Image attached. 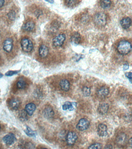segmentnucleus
Returning <instances> with one entry per match:
<instances>
[{
  "instance_id": "9d476101",
  "label": "nucleus",
  "mask_w": 132,
  "mask_h": 149,
  "mask_svg": "<svg viewBox=\"0 0 132 149\" xmlns=\"http://www.w3.org/2000/svg\"><path fill=\"white\" fill-rule=\"evenodd\" d=\"M81 36L78 32H75L72 35L71 37V42L73 44L78 45L81 41Z\"/></svg>"
},
{
  "instance_id": "ddd939ff",
  "label": "nucleus",
  "mask_w": 132,
  "mask_h": 149,
  "mask_svg": "<svg viewBox=\"0 0 132 149\" xmlns=\"http://www.w3.org/2000/svg\"><path fill=\"white\" fill-rule=\"evenodd\" d=\"M109 90L108 87L103 86L98 90L97 94L98 96L100 98H104L109 94Z\"/></svg>"
},
{
  "instance_id": "0eeeda50",
  "label": "nucleus",
  "mask_w": 132,
  "mask_h": 149,
  "mask_svg": "<svg viewBox=\"0 0 132 149\" xmlns=\"http://www.w3.org/2000/svg\"><path fill=\"white\" fill-rule=\"evenodd\" d=\"M127 136L124 133H121L117 136L116 139V142L119 146H124L126 144L127 142Z\"/></svg>"
},
{
  "instance_id": "ea45409f",
  "label": "nucleus",
  "mask_w": 132,
  "mask_h": 149,
  "mask_svg": "<svg viewBox=\"0 0 132 149\" xmlns=\"http://www.w3.org/2000/svg\"><path fill=\"white\" fill-rule=\"evenodd\" d=\"M0 35H1V34H0Z\"/></svg>"
},
{
  "instance_id": "4be33fe9",
  "label": "nucleus",
  "mask_w": 132,
  "mask_h": 149,
  "mask_svg": "<svg viewBox=\"0 0 132 149\" xmlns=\"http://www.w3.org/2000/svg\"><path fill=\"white\" fill-rule=\"evenodd\" d=\"M111 4V1H100L101 6L102 8L104 9L110 8Z\"/></svg>"
},
{
  "instance_id": "4c0bfd02",
  "label": "nucleus",
  "mask_w": 132,
  "mask_h": 149,
  "mask_svg": "<svg viewBox=\"0 0 132 149\" xmlns=\"http://www.w3.org/2000/svg\"><path fill=\"white\" fill-rule=\"evenodd\" d=\"M48 149L45 148H42V149Z\"/></svg>"
},
{
  "instance_id": "c85d7f7f",
  "label": "nucleus",
  "mask_w": 132,
  "mask_h": 149,
  "mask_svg": "<svg viewBox=\"0 0 132 149\" xmlns=\"http://www.w3.org/2000/svg\"><path fill=\"white\" fill-rule=\"evenodd\" d=\"M20 70L16 71H9L5 74V75L7 76H12L14 75L17 74L18 73L20 72Z\"/></svg>"
},
{
  "instance_id": "473e14b6",
  "label": "nucleus",
  "mask_w": 132,
  "mask_h": 149,
  "mask_svg": "<svg viewBox=\"0 0 132 149\" xmlns=\"http://www.w3.org/2000/svg\"><path fill=\"white\" fill-rule=\"evenodd\" d=\"M129 68V65L128 63H125L124 65V67H123V70H127Z\"/></svg>"
},
{
  "instance_id": "7ed1b4c3",
  "label": "nucleus",
  "mask_w": 132,
  "mask_h": 149,
  "mask_svg": "<svg viewBox=\"0 0 132 149\" xmlns=\"http://www.w3.org/2000/svg\"><path fill=\"white\" fill-rule=\"evenodd\" d=\"M21 44L22 50L25 52H30L34 48L32 42L28 38H24L22 39Z\"/></svg>"
},
{
  "instance_id": "58836bf2",
  "label": "nucleus",
  "mask_w": 132,
  "mask_h": 149,
  "mask_svg": "<svg viewBox=\"0 0 132 149\" xmlns=\"http://www.w3.org/2000/svg\"><path fill=\"white\" fill-rule=\"evenodd\" d=\"M0 130H1V125H0Z\"/></svg>"
},
{
  "instance_id": "cd10ccee",
  "label": "nucleus",
  "mask_w": 132,
  "mask_h": 149,
  "mask_svg": "<svg viewBox=\"0 0 132 149\" xmlns=\"http://www.w3.org/2000/svg\"><path fill=\"white\" fill-rule=\"evenodd\" d=\"M102 145L99 143L93 144L89 147L88 149H102Z\"/></svg>"
},
{
  "instance_id": "2eb2a0df",
  "label": "nucleus",
  "mask_w": 132,
  "mask_h": 149,
  "mask_svg": "<svg viewBox=\"0 0 132 149\" xmlns=\"http://www.w3.org/2000/svg\"><path fill=\"white\" fill-rule=\"evenodd\" d=\"M59 85L61 89L64 91H68L70 87V84L69 81L66 79H63L61 80L60 82Z\"/></svg>"
},
{
  "instance_id": "f704fd0d",
  "label": "nucleus",
  "mask_w": 132,
  "mask_h": 149,
  "mask_svg": "<svg viewBox=\"0 0 132 149\" xmlns=\"http://www.w3.org/2000/svg\"><path fill=\"white\" fill-rule=\"evenodd\" d=\"M5 1L3 0H0V7H1L4 6Z\"/></svg>"
},
{
  "instance_id": "20e7f679",
  "label": "nucleus",
  "mask_w": 132,
  "mask_h": 149,
  "mask_svg": "<svg viewBox=\"0 0 132 149\" xmlns=\"http://www.w3.org/2000/svg\"><path fill=\"white\" fill-rule=\"evenodd\" d=\"M66 39V36L64 34H60L56 36L53 39V46L56 47H61Z\"/></svg>"
},
{
  "instance_id": "a878e982",
  "label": "nucleus",
  "mask_w": 132,
  "mask_h": 149,
  "mask_svg": "<svg viewBox=\"0 0 132 149\" xmlns=\"http://www.w3.org/2000/svg\"><path fill=\"white\" fill-rule=\"evenodd\" d=\"M82 93L85 96H88L91 94L90 88L88 87H84L82 88Z\"/></svg>"
},
{
  "instance_id": "6ab92c4d",
  "label": "nucleus",
  "mask_w": 132,
  "mask_h": 149,
  "mask_svg": "<svg viewBox=\"0 0 132 149\" xmlns=\"http://www.w3.org/2000/svg\"><path fill=\"white\" fill-rule=\"evenodd\" d=\"M44 114L47 118H51L54 115V112L51 107H48L45 108L44 111Z\"/></svg>"
},
{
  "instance_id": "72a5a7b5",
  "label": "nucleus",
  "mask_w": 132,
  "mask_h": 149,
  "mask_svg": "<svg viewBox=\"0 0 132 149\" xmlns=\"http://www.w3.org/2000/svg\"><path fill=\"white\" fill-rule=\"evenodd\" d=\"M104 149H113L112 146L110 144H108L106 146Z\"/></svg>"
},
{
  "instance_id": "39448f33",
  "label": "nucleus",
  "mask_w": 132,
  "mask_h": 149,
  "mask_svg": "<svg viewBox=\"0 0 132 149\" xmlns=\"http://www.w3.org/2000/svg\"><path fill=\"white\" fill-rule=\"evenodd\" d=\"M78 136L76 133L73 132H70L67 134L66 137V142L67 144L72 146L75 144L77 141Z\"/></svg>"
},
{
  "instance_id": "dca6fc26",
  "label": "nucleus",
  "mask_w": 132,
  "mask_h": 149,
  "mask_svg": "<svg viewBox=\"0 0 132 149\" xmlns=\"http://www.w3.org/2000/svg\"><path fill=\"white\" fill-rule=\"evenodd\" d=\"M49 53V49L48 47L44 45H42L39 49V54L41 57L44 58L46 57Z\"/></svg>"
},
{
  "instance_id": "f8f14e48",
  "label": "nucleus",
  "mask_w": 132,
  "mask_h": 149,
  "mask_svg": "<svg viewBox=\"0 0 132 149\" xmlns=\"http://www.w3.org/2000/svg\"><path fill=\"white\" fill-rule=\"evenodd\" d=\"M21 105V101L19 99L13 98L11 99L9 102L10 108L13 110H18Z\"/></svg>"
},
{
  "instance_id": "1a4fd4ad",
  "label": "nucleus",
  "mask_w": 132,
  "mask_h": 149,
  "mask_svg": "<svg viewBox=\"0 0 132 149\" xmlns=\"http://www.w3.org/2000/svg\"><path fill=\"white\" fill-rule=\"evenodd\" d=\"M13 40L11 38L6 39L3 43V49L6 52H9L13 48Z\"/></svg>"
},
{
  "instance_id": "4468645a",
  "label": "nucleus",
  "mask_w": 132,
  "mask_h": 149,
  "mask_svg": "<svg viewBox=\"0 0 132 149\" xmlns=\"http://www.w3.org/2000/svg\"><path fill=\"white\" fill-rule=\"evenodd\" d=\"M120 24L122 28L127 29L130 27L131 24V20L129 17H125L121 20Z\"/></svg>"
},
{
  "instance_id": "6e6552de",
  "label": "nucleus",
  "mask_w": 132,
  "mask_h": 149,
  "mask_svg": "<svg viewBox=\"0 0 132 149\" xmlns=\"http://www.w3.org/2000/svg\"><path fill=\"white\" fill-rule=\"evenodd\" d=\"M15 136L13 134L10 133L6 135L3 138L4 142L7 145H10L12 144L16 141Z\"/></svg>"
},
{
  "instance_id": "b1692460",
  "label": "nucleus",
  "mask_w": 132,
  "mask_h": 149,
  "mask_svg": "<svg viewBox=\"0 0 132 149\" xmlns=\"http://www.w3.org/2000/svg\"><path fill=\"white\" fill-rule=\"evenodd\" d=\"M27 113L25 110H22L19 113V117L22 121H26L27 120Z\"/></svg>"
},
{
  "instance_id": "f3484780",
  "label": "nucleus",
  "mask_w": 132,
  "mask_h": 149,
  "mask_svg": "<svg viewBox=\"0 0 132 149\" xmlns=\"http://www.w3.org/2000/svg\"><path fill=\"white\" fill-rule=\"evenodd\" d=\"M36 107L35 105L33 103H30L26 106L25 110L28 115L30 116L32 115L35 110Z\"/></svg>"
},
{
  "instance_id": "aec40b11",
  "label": "nucleus",
  "mask_w": 132,
  "mask_h": 149,
  "mask_svg": "<svg viewBox=\"0 0 132 149\" xmlns=\"http://www.w3.org/2000/svg\"><path fill=\"white\" fill-rule=\"evenodd\" d=\"M35 27V24L32 21H30L26 22L22 26V28L24 30L31 31L33 30Z\"/></svg>"
},
{
  "instance_id": "2f4dec72",
  "label": "nucleus",
  "mask_w": 132,
  "mask_h": 149,
  "mask_svg": "<svg viewBox=\"0 0 132 149\" xmlns=\"http://www.w3.org/2000/svg\"><path fill=\"white\" fill-rule=\"evenodd\" d=\"M83 56L82 55H77L76 56H75V59L76 60V62H78L79 60H80L81 59L83 58Z\"/></svg>"
},
{
  "instance_id": "423d86ee",
  "label": "nucleus",
  "mask_w": 132,
  "mask_h": 149,
  "mask_svg": "<svg viewBox=\"0 0 132 149\" xmlns=\"http://www.w3.org/2000/svg\"><path fill=\"white\" fill-rule=\"evenodd\" d=\"M90 125V123L86 119H82L79 120L77 125V128L78 130L84 131L87 129Z\"/></svg>"
},
{
  "instance_id": "a211bd4d",
  "label": "nucleus",
  "mask_w": 132,
  "mask_h": 149,
  "mask_svg": "<svg viewBox=\"0 0 132 149\" xmlns=\"http://www.w3.org/2000/svg\"><path fill=\"white\" fill-rule=\"evenodd\" d=\"M109 106L107 103H102L98 106V111L100 114L104 115L106 114L108 111Z\"/></svg>"
},
{
  "instance_id": "bb28decb",
  "label": "nucleus",
  "mask_w": 132,
  "mask_h": 149,
  "mask_svg": "<svg viewBox=\"0 0 132 149\" xmlns=\"http://www.w3.org/2000/svg\"><path fill=\"white\" fill-rule=\"evenodd\" d=\"M26 86V83L24 80H20L17 83V87L20 89L25 88Z\"/></svg>"
},
{
  "instance_id": "393cba45",
  "label": "nucleus",
  "mask_w": 132,
  "mask_h": 149,
  "mask_svg": "<svg viewBox=\"0 0 132 149\" xmlns=\"http://www.w3.org/2000/svg\"><path fill=\"white\" fill-rule=\"evenodd\" d=\"M24 131H25L26 134L29 136L34 137L36 136V132L31 129L29 127H27L26 129Z\"/></svg>"
},
{
  "instance_id": "f257e3e1",
  "label": "nucleus",
  "mask_w": 132,
  "mask_h": 149,
  "mask_svg": "<svg viewBox=\"0 0 132 149\" xmlns=\"http://www.w3.org/2000/svg\"><path fill=\"white\" fill-rule=\"evenodd\" d=\"M131 43L126 40H122L120 41L117 46L118 52L122 55L128 54L131 51Z\"/></svg>"
},
{
  "instance_id": "c756f323",
  "label": "nucleus",
  "mask_w": 132,
  "mask_h": 149,
  "mask_svg": "<svg viewBox=\"0 0 132 149\" xmlns=\"http://www.w3.org/2000/svg\"><path fill=\"white\" fill-rule=\"evenodd\" d=\"M8 16L9 19L11 20H14L15 19V13L13 11H11L9 13Z\"/></svg>"
},
{
  "instance_id": "f03ea898",
  "label": "nucleus",
  "mask_w": 132,
  "mask_h": 149,
  "mask_svg": "<svg viewBox=\"0 0 132 149\" xmlns=\"http://www.w3.org/2000/svg\"><path fill=\"white\" fill-rule=\"evenodd\" d=\"M93 20L95 24L99 26H104L107 24V15L103 12H99L96 13L94 16Z\"/></svg>"
},
{
  "instance_id": "c9c22d12",
  "label": "nucleus",
  "mask_w": 132,
  "mask_h": 149,
  "mask_svg": "<svg viewBox=\"0 0 132 149\" xmlns=\"http://www.w3.org/2000/svg\"><path fill=\"white\" fill-rule=\"evenodd\" d=\"M46 1L48 2V3H50V4H53L54 3V1Z\"/></svg>"
},
{
  "instance_id": "9b49d317",
  "label": "nucleus",
  "mask_w": 132,
  "mask_h": 149,
  "mask_svg": "<svg viewBox=\"0 0 132 149\" xmlns=\"http://www.w3.org/2000/svg\"><path fill=\"white\" fill-rule=\"evenodd\" d=\"M97 132L100 136H106L108 134L107 126L105 124H100L98 127Z\"/></svg>"
},
{
  "instance_id": "e433bc0d",
  "label": "nucleus",
  "mask_w": 132,
  "mask_h": 149,
  "mask_svg": "<svg viewBox=\"0 0 132 149\" xmlns=\"http://www.w3.org/2000/svg\"><path fill=\"white\" fill-rule=\"evenodd\" d=\"M3 75L2 74H0V79L3 77Z\"/></svg>"
},
{
  "instance_id": "5701e85b",
  "label": "nucleus",
  "mask_w": 132,
  "mask_h": 149,
  "mask_svg": "<svg viewBox=\"0 0 132 149\" xmlns=\"http://www.w3.org/2000/svg\"><path fill=\"white\" fill-rule=\"evenodd\" d=\"M79 1H75V0H67L65 1V3L67 6L69 7H73L77 6V4H79Z\"/></svg>"
},
{
  "instance_id": "7c9ffc66",
  "label": "nucleus",
  "mask_w": 132,
  "mask_h": 149,
  "mask_svg": "<svg viewBox=\"0 0 132 149\" xmlns=\"http://www.w3.org/2000/svg\"><path fill=\"white\" fill-rule=\"evenodd\" d=\"M125 77H126L127 79H129V80L130 82H131V83L132 82V73L131 72H128L126 73L125 74Z\"/></svg>"
},
{
  "instance_id": "412c9836",
  "label": "nucleus",
  "mask_w": 132,
  "mask_h": 149,
  "mask_svg": "<svg viewBox=\"0 0 132 149\" xmlns=\"http://www.w3.org/2000/svg\"><path fill=\"white\" fill-rule=\"evenodd\" d=\"M63 109L64 110H69V111H73V110L74 108L73 106V104L70 102H66L64 103V105H63Z\"/></svg>"
}]
</instances>
